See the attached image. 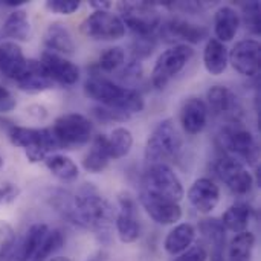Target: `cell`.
<instances>
[{
  "instance_id": "1",
  "label": "cell",
  "mask_w": 261,
  "mask_h": 261,
  "mask_svg": "<svg viewBox=\"0 0 261 261\" xmlns=\"http://www.w3.org/2000/svg\"><path fill=\"white\" fill-rule=\"evenodd\" d=\"M69 220L99 236H107L113 222V210L96 185L83 184L73 196Z\"/></svg>"
},
{
  "instance_id": "2",
  "label": "cell",
  "mask_w": 261,
  "mask_h": 261,
  "mask_svg": "<svg viewBox=\"0 0 261 261\" xmlns=\"http://www.w3.org/2000/svg\"><path fill=\"white\" fill-rule=\"evenodd\" d=\"M84 93L90 99L98 101L101 106L127 113L130 116L133 113L142 112L145 106L142 95L136 89L125 87L102 76L96 67H93L84 83Z\"/></svg>"
},
{
  "instance_id": "3",
  "label": "cell",
  "mask_w": 261,
  "mask_h": 261,
  "mask_svg": "<svg viewBox=\"0 0 261 261\" xmlns=\"http://www.w3.org/2000/svg\"><path fill=\"white\" fill-rule=\"evenodd\" d=\"M184 147V139L171 119L161 121L147 139L145 159L150 165L167 164L177 159Z\"/></svg>"
},
{
  "instance_id": "4",
  "label": "cell",
  "mask_w": 261,
  "mask_h": 261,
  "mask_svg": "<svg viewBox=\"0 0 261 261\" xmlns=\"http://www.w3.org/2000/svg\"><path fill=\"white\" fill-rule=\"evenodd\" d=\"M92 122L81 113H66L55 119L50 133L58 150H76L92 139Z\"/></svg>"
},
{
  "instance_id": "5",
  "label": "cell",
  "mask_w": 261,
  "mask_h": 261,
  "mask_svg": "<svg viewBox=\"0 0 261 261\" xmlns=\"http://www.w3.org/2000/svg\"><path fill=\"white\" fill-rule=\"evenodd\" d=\"M8 138L12 145L24 150L29 162L37 164L44 161L47 153L57 151L55 139L50 133V128H31L11 125L8 128Z\"/></svg>"
},
{
  "instance_id": "6",
  "label": "cell",
  "mask_w": 261,
  "mask_h": 261,
  "mask_svg": "<svg viewBox=\"0 0 261 261\" xmlns=\"http://www.w3.org/2000/svg\"><path fill=\"white\" fill-rule=\"evenodd\" d=\"M119 18L135 35H151L162 23L158 3L121 2L118 3Z\"/></svg>"
},
{
  "instance_id": "7",
  "label": "cell",
  "mask_w": 261,
  "mask_h": 261,
  "mask_svg": "<svg viewBox=\"0 0 261 261\" xmlns=\"http://www.w3.org/2000/svg\"><path fill=\"white\" fill-rule=\"evenodd\" d=\"M142 193L180 202L184 197V187L177 174L167 164H153L147 168L142 177Z\"/></svg>"
},
{
  "instance_id": "8",
  "label": "cell",
  "mask_w": 261,
  "mask_h": 261,
  "mask_svg": "<svg viewBox=\"0 0 261 261\" xmlns=\"http://www.w3.org/2000/svg\"><path fill=\"white\" fill-rule=\"evenodd\" d=\"M194 57V49L188 44L179 43L164 50L154 63L151 70V83L156 89H164L179 75Z\"/></svg>"
},
{
  "instance_id": "9",
  "label": "cell",
  "mask_w": 261,
  "mask_h": 261,
  "mask_svg": "<svg viewBox=\"0 0 261 261\" xmlns=\"http://www.w3.org/2000/svg\"><path fill=\"white\" fill-rule=\"evenodd\" d=\"M81 32L101 41H115L125 35V26L116 14L110 11H93L81 23Z\"/></svg>"
},
{
  "instance_id": "10",
  "label": "cell",
  "mask_w": 261,
  "mask_h": 261,
  "mask_svg": "<svg viewBox=\"0 0 261 261\" xmlns=\"http://www.w3.org/2000/svg\"><path fill=\"white\" fill-rule=\"evenodd\" d=\"M217 177L237 196H246L254 187V177L248 168L232 156L219 158L214 164Z\"/></svg>"
},
{
  "instance_id": "11",
  "label": "cell",
  "mask_w": 261,
  "mask_h": 261,
  "mask_svg": "<svg viewBox=\"0 0 261 261\" xmlns=\"http://www.w3.org/2000/svg\"><path fill=\"white\" fill-rule=\"evenodd\" d=\"M222 144L237 161L242 159L248 164H257L260 158V148L254 135L237 125H229L222 133Z\"/></svg>"
},
{
  "instance_id": "12",
  "label": "cell",
  "mask_w": 261,
  "mask_h": 261,
  "mask_svg": "<svg viewBox=\"0 0 261 261\" xmlns=\"http://www.w3.org/2000/svg\"><path fill=\"white\" fill-rule=\"evenodd\" d=\"M159 35L167 43L184 41V44H197L208 38L210 31L203 24H196L184 18H170L159 24Z\"/></svg>"
},
{
  "instance_id": "13",
  "label": "cell",
  "mask_w": 261,
  "mask_h": 261,
  "mask_svg": "<svg viewBox=\"0 0 261 261\" xmlns=\"http://www.w3.org/2000/svg\"><path fill=\"white\" fill-rule=\"evenodd\" d=\"M229 63L243 76H255L260 72V43L252 38L234 44L229 52Z\"/></svg>"
},
{
  "instance_id": "14",
  "label": "cell",
  "mask_w": 261,
  "mask_h": 261,
  "mask_svg": "<svg viewBox=\"0 0 261 261\" xmlns=\"http://www.w3.org/2000/svg\"><path fill=\"white\" fill-rule=\"evenodd\" d=\"M139 202L150 219L158 225L168 226L177 223L182 219V208L177 202L151 196L142 191L139 193Z\"/></svg>"
},
{
  "instance_id": "15",
  "label": "cell",
  "mask_w": 261,
  "mask_h": 261,
  "mask_svg": "<svg viewBox=\"0 0 261 261\" xmlns=\"http://www.w3.org/2000/svg\"><path fill=\"white\" fill-rule=\"evenodd\" d=\"M119 213L115 220L118 237L122 243H135L141 237V225L136 217L135 200L128 194L119 196Z\"/></svg>"
},
{
  "instance_id": "16",
  "label": "cell",
  "mask_w": 261,
  "mask_h": 261,
  "mask_svg": "<svg viewBox=\"0 0 261 261\" xmlns=\"http://www.w3.org/2000/svg\"><path fill=\"white\" fill-rule=\"evenodd\" d=\"M40 63L54 83H58L61 86H73L80 80V69L72 61L55 52L44 50Z\"/></svg>"
},
{
  "instance_id": "17",
  "label": "cell",
  "mask_w": 261,
  "mask_h": 261,
  "mask_svg": "<svg viewBox=\"0 0 261 261\" xmlns=\"http://www.w3.org/2000/svg\"><path fill=\"white\" fill-rule=\"evenodd\" d=\"M208 115H210V110L203 99L197 96L187 98L182 102L180 113H179L182 128L191 136L199 135L200 132H203V128L208 124Z\"/></svg>"
},
{
  "instance_id": "18",
  "label": "cell",
  "mask_w": 261,
  "mask_h": 261,
  "mask_svg": "<svg viewBox=\"0 0 261 261\" xmlns=\"http://www.w3.org/2000/svg\"><path fill=\"white\" fill-rule=\"evenodd\" d=\"M188 200L197 213L210 214L219 205L220 190L211 179L200 177L190 187Z\"/></svg>"
},
{
  "instance_id": "19",
  "label": "cell",
  "mask_w": 261,
  "mask_h": 261,
  "mask_svg": "<svg viewBox=\"0 0 261 261\" xmlns=\"http://www.w3.org/2000/svg\"><path fill=\"white\" fill-rule=\"evenodd\" d=\"M206 99H208L206 104L208 110L211 109V112L216 116L229 118L232 119V122L237 121L242 107L239 98L231 89H228L226 86H213L206 93Z\"/></svg>"
},
{
  "instance_id": "20",
  "label": "cell",
  "mask_w": 261,
  "mask_h": 261,
  "mask_svg": "<svg viewBox=\"0 0 261 261\" xmlns=\"http://www.w3.org/2000/svg\"><path fill=\"white\" fill-rule=\"evenodd\" d=\"M26 67L28 60L15 41L0 43V73L5 78L17 81L26 72Z\"/></svg>"
},
{
  "instance_id": "21",
  "label": "cell",
  "mask_w": 261,
  "mask_h": 261,
  "mask_svg": "<svg viewBox=\"0 0 261 261\" xmlns=\"http://www.w3.org/2000/svg\"><path fill=\"white\" fill-rule=\"evenodd\" d=\"M15 84L20 90L26 93H41L52 89L55 83L38 60H28L26 72L21 75L20 80L15 81Z\"/></svg>"
},
{
  "instance_id": "22",
  "label": "cell",
  "mask_w": 261,
  "mask_h": 261,
  "mask_svg": "<svg viewBox=\"0 0 261 261\" xmlns=\"http://www.w3.org/2000/svg\"><path fill=\"white\" fill-rule=\"evenodd\" d=\"M47 232H49V226L47 225H44V223H35V225H32L26 231V234H24L20 246L14 251L12 260L34 261L37 252H38V249H40V246H41V243H43V240L47 236Z\"/></svg>"
},
{
  "instance_id": "23",
  "label": "cell",
  "mask_w": 261,
  "mask_h": 261,
  "mask_svg": "<svg viewBox=\"0 0 261 261\" xmlns=\"http://www.w3.org/2000/svg\"><path fill=\"white\" fill-rule=\"evenodd\" d=\"M242 18L239 12L231 6H220L214 14V32L216 38L222 43L231 41L240 28Z\"/></svg>"
},
{
  "instance_id": "24",
  "label": "cell",
  "mask_w": 261,
  "mask_h": 261,
  "mask_svg": "<svg viewBox=\"0 0 261 261\" xmlns=\"http://www.w3.org/2000/svg\"><path fill=\"white\" fill-rule=\"evenodd\" d=\"M43 43L47 47V50L55 52V54L70 55L75 50V43L69 29L60 21H54L47 26L43 35Z\"/></svg>"
},
{
  "instance_id": "25",
  "label": "cell",
  "mask_w": 261,
  "mask_h": 261,
  "mask_svg": "<svg viewBox=\"0 0 261 261\" xmlns=\"http://www.w3.org/2000/svg\"><path fill=\"white\" fill-rule=\"evenodd\" d=\"M229 63V52L225 43L217 38H208L203 49V64L208 73L219 76L222 75Z\"/></svg>"
},
{
  "instance_id": "26",
  "label": "cell",
  "mask_w": 261,
  "mask_h": 261,
  "mask_svg": "<svg viewBox=\"0 0 261 261\" xmlns=\"http://www.w3.org/2000/svg\"><path fill=\"white\" fill-rule=\"evenodd\" d=\"M196 240V228L191 223L176 225L165 237L164 249L170 255H180L193 246Z\"/></svg>"
},
{
  "instance_id": "27",
  "label": "cell",
  "mask_w": 261,
  "mask_h": 261,
  "mask_svg": "<svg viewBox=\"0 0 261 261\" xmlns=\"http://www.w3.org/2000/svg\"><path fill=\"white\" fill-rule=\"evenodd\" d=\"M110 153H109V145H107V136L104 135H98L93 142L90 150L87 151V154L83 159V167L87 173H102L109 162H110Z\"/></svg>"
},
{
  "instance_id": "28",
  "label": "cell",
  "mask_w": 261,
  "mask_h": 261,
  "mask_svg": "<svg viewBox=\"0 0 261 261\" xmlns=\"http://www.w3.org/2000/svg\"><path fill=\"white\" fill-rule=\"evenodd\" d=\"M252 217V208L246 202H236L232 203L222 217V225L226 231L234 234H240L248 231Z\"/></svg>"
},
{
  "instance_id": "29",
  "label": "cell",
  "mask_w": 261,
  "mask_h": 261,
  "mask_svg": "<svg viewBox=\"0 0 261 261\" xmlns=\"http://www.w3.org/2000/svg\"><path fill=\"white\" fill-rule=\"evenodd\" d=\"M3 34L17 41H28L31 37V23L24 9L12 11L3 23Z\"/></svg>"
},
{
  "instance_id": "30",
  "label": "cell",
  "mask_w": 261,
  "mask_h": 261,
  "mask_svg": "<svg viewBox=\"0 0 261 261\" xmlns=\"http://www.w3.org/2000/svg\"><path fill=\"white\" fill-rule=\"evenodd\" d=\"M46 168L63 182H73L78 177L76 164L64 154H50L43 161Z\"/></svg>"
},
{
  "instance_id": "31",
  "label": "cell",
  "mask_w": 261,
  "mask_h": 261,
  "mask_svg": "<svg viewBox=\"0 0 261 261\" xmlns=\"http://www.w3.org/2000/svg\"><path fill=\"white\" fill-rule=\"evenodd\" d=\"M255 236L249 231L236 234L228 248V261H252Z\"/></svg>"
},
{
  "instance_id": "32",
  "label": "cell",
  "mask_w": 261,
  "mask_h": 261,
  "mask_svg": "<svg viewBox=\"0 0 261 261\" xmlns=\"http://www.w3.org/2000/svg\"><path fill=\"white\" fill-rule=\"evenodd\" d=\"M107 145H109V153L112 161H118L125 158L133 147V135L128 128L125 127H118L115 128L110 136L107 138Z\"/></svg>"
},
{
  "instance_id": "33",
  "label": "cell",
  "mask_w": 261,
  "mask_h": 261,
  "mask_svg": "<svg viewBox=\"0 0 261 261\" xmlns=\"http://www.w3.org/2000/svg\"><path fill=\"white\" fill-rule=\"evenodd\" d=\"M200 234L206 239L211 246V251L223 249L226 246V229L223 228L222 222L217 219H205L199 225Z\"/></svg>"
},
{
  "instance_id": "34",
  "label": "cell",
  "mask_w": 261,
  "mask_h": 261,
  "mask_svg": "<svg viewBox=\"0 0 261 261\" xmlns=\"http://www.w3.org/2000/svg\"><path fill=\"white\" fill-rule=\"evenodd\" d=\"M125 63V52L122 47L119 46H115V47H109L106 49L98 63H96V69L99 72H106V73H112V72H116L122 67V64Z\"/></svg>"
},
{
  "instance_id": "35",
  "label": "cell",
  "mask_w": 261,
  "mask_h": 261,
  "mask_svg": "<svg viewBox=\"0 0 261 261\" xmlns=\"http://www.w3.org/2000/svg\"><path fill=\"white\" fill-rule=\"evenodd\" d=\"M64 245V237L58 229H49L34 261H49Z\"/></svg>"
},
{
  "instance_id": "36",
  "label": "cell",
  "mask_w": 261,
  "mask_h": 261,
  "mask_svg": "<svg viewBox=\"0 0 261 261\" xmlns=\"http://www.w3.org/2000/svg\"><path fill=\"white\" fill-rule=\"evenodd\" d=\"M15 231L14 228L5 222L0 220V261H6L12 258V254L15 251Z\"/></svg>"
},
{
  "instance_id": "37",
  "label": "cell",
  "mask_w": 261,
  "mask_h": 261,
  "mask_svg": "<svg viewBox=\"0 0 261 261\" xmlns=\"http://www.w3.org/2000/svg\"><path fill=\"white\" fill-rule=\"evenodd\" d=\"M158 46V38L154 34L151 35H135L132 43V54L135 60L148 58Z\"/></svg>"
},
{
  "instance_id": "38",
  "label": "cell",
  "mask_w": 261,
  "mask_h": 261,
  "mask_svg": "<svg viewBox=\"0 0 261 261\" xmlns=\"http://www.w3.org/2000/svg\"><path fill=\"white\" fill-rule=\"evenodd\" d=\"M243 21L246 28L252 34H260L261 29V14H260V3L252 0L243 5Z\"/></svg>"
},
{
  "instance_id": "39",
  "label": "cell",
  "mask_w": 261,
  "mask_h": 261,
  "mask_svg": "<svg viewBox=\"0 0 261 261\" xmlns=\"http://www.w3.org/2000/svg\"><path fill=\"white\" fill-rule=\"evenodd\" d=\"M92 113L101 122H124V121L130 119V115L113 110V109H109V107H104V106L93 107Z\"/></svg>"
},
{
  "instance_id": "40",
  "label": "cell",
  "mask_w": 261,
  "mask_h": 261,
  "mask_svg": "<svg viewBox=\"0 0 261 261\" xmlns=\"http://www.w3.org/2000/svg\"><path fill=\"white\" fill-rule=\"evenodd\" d=\"M141 75H142V64H141V61H138L135 58H132V61H128V63H124L122 69L118 72V78L128 84L136 83L141 78Z\"/></svg>"
},
{
  "instance_id": "41",
  "label": "cell",
  "mask_w": 261,
  "mask_h": 261,
  "mask_svg": "<svg viewBox=\"0 0 261 261\" xmlns=\"http://www.w3.org/2000/svg\"><path fill=\"white\" fill-rule=\"evenodd\" d=\"M81 6V2L78 0H47L46 8L50 12L61 14V15H70L76 12Z\"/></svg>"
},
{
  "instance_id": "42",
  "label": "cell",
  "mask_w": 261,
  "mask_h": 261,
  "mask_svg": "<svg viewBox=\"0 0 261 261\" xmlns=\"http://www.w3.org/2000/svg\"><path fill=\"white\" fill-rule=\"evenodd\" d=\"M208 257L210 255L206 248L202 245H196L187 249L185 252H182L180 255H177L173 261H208Z\"/></svg>"
},
{
  "instance_id": "43",
  "label": "cell",
  "mask_w": 261,
  "mask_h": 261,
  "mask_svg": "<svg viewBox=\"0 0 261 261\" xmlns=\"http://www.w3.org/2000/svg\"><path fill=\"white\" fill-rule=\"evenodd\" d=\"M15 106H17V102H15L14 96L11 95V92L6 87L0 86V113H8V112L14 110Z\"/></svg>"
},
{
  "instance_id": "44",
  "label": "cell",
  "mask_w": 261,
  "mask_h": 261,
  "mask_svg": "<svg viewBox=\"0 0 261 261\" xmlns=\"http://www.w3.org/2000/svg\"><path fill=\"white\" fill-rule=\"evenodd\" d=\"M20 194V190L12 184H5L0 187V205L2 203H12Z\"/></svg>"
},
{
  "instance_id": "45",
  "label": "cell",
  "mask_w": 261,
  "mask_h": 261,
  "mask_svg": "<svg viewBox=\"0 0 261 261\" xmlns=\"http://www.w3.org/2000/svg\"><path fill=\"white\" fill-rule=\"evenodd\" d=\"M26 112H28L31 116H34L35 119H44V118L47 116V112H46V109H44L43 106H38V104L29 106V107L26 109Z\"/></svg>"
},
{
  "instance_id": "46",
  "label": "cell",
  "mask_w": 261,
  "mask_h": 261,
  "mask_svg": "<svg viewBox=\"0 0 261 261\" xmlns=\"http://www.w3.org/2000/svg\"><path fill=\"white\" fill-rule=\"evenodd\" d=\"M95 11H109L110 8H112V2H99V0H92L90 3H89Z\"/></svg>"
},
{
  "instance_id": "47",
  "label": "cell",
  "mask_w": 261,
  "mask_h": 261,
  "mask_svg": "<svg viewBox=\"0 0 261 261\" xmlns=\"http://www.w3.org/2000/svg\"><path fill=\"white\" fill-rule=\"evenodd\" d=\"M26 3V0H5V5H8V6H20V5H24Z\"/></svg>"
},
{
  "instance_id": "48",
  "label": "cell",
  "mask_w": 261,
  "mask_h": 261,
  "mask_svg": "<svg viewBox=\"0 0 261 261\" xmlns=\"http://www.w3.org/2000/svg\"><path fill=\"white\" fill-rule=\"evenodd\" d=\"M49 261H70L69 258H66V257H55V258H50Z\"/></svg>"
},
{
  "instance_id": "49",
  "label": "cell",
  "mask_w": 261,
  "mask_h": 261,
  "mask_svg": "<svg viewBox=\"0 0 261 261\" xmlns=\"http://www.w3.org/2000/svg\"><path fill=\"white\" fill-rule=\"evenodd\" d=\"M3 164H5V161H3V156L0 154V168L3 167Z\"/></svg>"
}]
</instances>
